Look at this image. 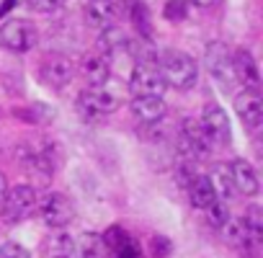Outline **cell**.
I'll return each instance as SVG.
<instances>
[{"label": "cell", "instance_id": "obj_1", "mask_svg": "<svg viewBox=\"0 0 263 258\" xmlns=\"http://www.w3.org/2000/svg\"><path fill=\"white\" fill-rule=\"evenodd\" d=\"M160 75L165 80V85L173 88H191L199 80V65L194 57L183 54V52H165L160 60Z\"/></svg>", "mask_w": 263, "mask_h": 258}, {"label": "cell", "instance_id": "obj_2", "mask_svg": "<svg viewBox=\"0 0 263 258\" xmlns=\"http://www.w3.org/2000/svg\"><path fill=\"white\" fill-rule=\"evenodd\" d=\"M36 204H39V196H36L34 186H16L3 196V201H0V217L8 225H18L29 214L36 212Z\"/></svg>", "mask_w": 263, "mask_h": 258}, {"label": "cell", "instance_id": "obj_3", "mask_svg": "<svg viewBox=\"0 0 263 258\" xmlns=\"http://www.w3.org/2000/svg\"><path fill=\"white\" fill-rule=\"evenodd\" d=\"M39 42V29L29 19H8L0 26V44L8 52H31Z\"/></svg>", "mask_w": 263, "mask_h": 258}, {"label": "cell", "instance_id": "obj_4", "mask_svg": "<svg viewBox=\"0 0 263 258\" xmlns=\"http://www.w3.org/2000/svg\"><path fill=\"white\" fill-rule=\"evenodd\" d=\"M36 214H39V219L47 225V227H52V230H62V227H67L72 219H75V204L65 196V194H47L44 199H39V204H36Z\"/></svg>", "mask_w": 263, "mask_h": 258}, {"label": "cell", "instance_id": "obj_5", "mask_svg": "<svg viewBox=\"0 0 263 258\" xmlns=\"http://www.w3.org/2000/svg\"><path fill=\"white\" fill-rule=\"evenodd\" d=\"M119 106H121V98H119L114 90H108L106 85H103V88H88V90H83L80 98H78V103H75L78 114L85 116V119H96V116H103V114H114Z\"/></svg>", "mask_w": 263, "mask_h": 258}, {"label": "cell", "instance_id": "obj_6", "mask_svg": "<svg viewBox=\"0 0 263 258\" xmlns=\"http://www.w3.org/2000/svg\"><path fill=\"white\" fill-rule=\"evenodd\" d=\"M204 65L209 70V75L222 85V88H230L235 83V75H232V54L227 49V44L222 42H209L206 44V52H204Z\"/></svg>", "mask_w": 263, "mask_h": 258}, {"label": "cell", "instance_id": "obj_7", "mask_svg": "<svg viewBox=\"0 0 263 258\" xmlns=\"http://www.w3.org/2000/svg\"><path fill=\"white\" fill-rule=\"evenodd\" d=\"M199 124H201V129H204V135H206V140H209V142L227 145V142L232 140V126H230V119H227L224 108H222V106H217V103H209V106L204 108V114H201Z\"/></svg>", "mask_w": 263, "mask_h": 258}, {"label": "cell", "instance_id": "obj_8", "mask_svg": "<svg viewBox=\"0 0 263 258\" xmlns=\"http://www.w3.org/2000/svg\"><path fill=\"white\" fill-rule=\"evenodd\" d=\"M165 80L160 75L158 67H142V65H135L132 70V78H129V90L135 96H153V98H163L165 93Z\"/></svg>", "mask_w": 263, "mask_h": 258}, {"label": "cell", "instance_id": "obj_9", "mask_svg": "<svg viewBox=\"0 0 263 258\" xmlns=\"http://www.w3.org/2000/svg\"><path fill=\"white\" fill-rule=\"evenodd\" d=\"M235 111L245 126L258 129L263 124V98H260L258 88H242L235 96Z\"/></svg>", "mask_w": 263, "mask_h": 258}, {"label": "cell", "instance_id": "obj_10", "mask_svg": "<svg viewBox=\"0 0 263 258\" xmlns=\"http://www.w3.org/2000/svg\"><path fill=\"white\" fill-rule=\"evenodd\" d=\"M232 75H235V80L242 83V88H258V83H260L258 62L248 49H237L232 54Z\"/></svg>", "mask_w": 263, "mask_h": 258}, {"label": "cell", "instance_id": "obj_11", "mask_svg": "<svg viewBox=\"0 0 263 258\" xmlns=\"http://www.w3.org/2000/svg\"><path fill=\"white\" fill-rule=\"evenodd\" d=\"M75 75V65L67 57H49L42 65V80L49 88H65Z\"/></svg>", "mask_w": 263, "mask_h": 258}, {"label": "cell", "instance_id": "obj_12", "mask_svg": "<svg viewBox=\"0 0 263 258\" xmlns=\"http://www.w3.org/2000/svg\"><path fill=\"white\" fill-rule=\"evenodd\" d=\"M129 108L137 116V121H142V124H158L165 116V101L153 98V96H135Z\"/></svg>", "mask_w": 263, "mask_h": 258}, {"label": "cell", "instance_id": "obj_13", "mask_svg": "<svg viewBox=\"0 0 263 258\" xmlns=\"http://www.w3.org/2000/svg\"><path fill=\"white\" fill-rule=\"evenodd\" d=\"M230 173H232V183H235V191L242 194V196H255L260 191V183H258V176L253 171V165L248 160H235L230 165Z\"/></svg>", "mask_w": 263, "mask_h": 258}, {"label": "cell", "instance_id": "obj_14", "mask_svg": "<svg viewBox=\"0 0 263 258\" xmlns=\"http://www.w3.org/2000/svg\"><path fill=\"white\" fill-rule=\"evenodd\" d=\"M83 75L88 80L90 88H103L108 83V75H111V65L103 54H88L83 60Z\"/></svg>", "mask_w": 263, "mask_h": 258}, {"label": "cell", "instance_id": "obj_15", "mask_svg": "<svg viewBox=\"0 0 263 258\" xmlns=\"http://www.w3.org/2000/svg\"><path fill=\"white\" fill-rule=\"evenodd\" d=\"M98 47L103 52V57H114V54H129V36L119 29V26H108L101 31L98 36Z\"/></svg>", "mask_w": 263, "mask_h": 258}, {"label": "cell", "instance_id": "obj_16", "mask_svg": "<svg viewBox=\"0 0 263 258\" xmlns=\"http://www.w3.org/2000/svg\"><path fill=\"white\" fill-rule=\"evenodd\" d=\"M206 178H209V183H212L217 199H232V196H237L235 183H232V173H230V165H227V163L212 165V173H209Z\"/></svg>", "mask_w": 263, "mask_h": 258}, {"label": "cell", "instance_id": "obj_17", "mask_svg": "<svg viewBox=\"0 0 263 258\" xmlns=\"http://www.w3.org/2000/svg\"><path fill=\"white\" fill-rule=\"evenodd\" d=\"M222 235H224V240H227L232 248H240V250H245V253L255 250L253 243H250V237H248V227H245V219H242V217H230L227 225L222 227Z\"/></svg>", "mask_w": 263, "mask_h": 258}, {"label": "cell", "instance_id": "obj_18", "mask_svg": "<svg viewBox=\"0 0 263 258\" xmlns=\"http://www.w3.org/2000/svg\"><path fill=\"white\" fill-rule=\"evenodd\" d=\"M114 19H116V8H114L111 0H93L85 8V21L90 26L108 29V26H114Z\"/></svg>", "mask_w": 263, "mask_h": 258}, {"label": "cell", "instance_id": "obj_19", "mask_svg": "<svg viewBox=\"0 0 263 258\" xmlns=\"http://www.w3.org/2000/svg\"><path fill=\"white\" fill-rule=\"evenodd\" d=\"M75 253L80 258H108V248L98 232H83L75 243Z\"/></svg>", "mask_w": 263, "mask_h": 258}, {"label": "cell", "instance_id": "obj_20", "mask_svg": "<svg viewBox=\"0 0 263 258\" xmlns=\"http://www.w3.org/2000/svg\"><path fill=\"white\" fill-rule=\"evenodd\" d=\"M189 199H191V204L196 207V209H206L214 199H217V194H214V189H212V183H209V178L206 176H196L191 183H189Z\"/></svg>", "mask_w": 263, "mask_h": 258}, {"label": "cell", "instance_id": "obj_21", "mask_svg": "<svg viewBox=\"0 0 263 258\" xmlns=\"http://www.w3.org/2000/svg\"><path fill=\"white\" fill-rule=\"evenodd\" d=\"M47 255L49 258H78L75 253V237L67 235V232H54L49 240H47Z\"/></svg>", "mask_w": 263, "mask_h": 258}, {"label": "cell", "instance_id": "obj_22", "mask_svg": "<svg viewBox=\"0 0 263 258\" xmlns=\"http://www.w3.org/2000/svg\"><path fill=\"white\" fill-rule=\"evenodd\" d=\"M242 219H245V227H248V237H250L253 248L258 250L260 243H263V212H260V207L253 204Z\"/></svg>", "mask_w": 263, "mask_h": 258}, {"label": "cell", "instance_id": "obj_23", "mask_svg": "<svg viewBox=\"0 0 263 258\" xmlns=\"http://www.w3.org/2000/svg\"><path fill=\"white\" fill-rule=\"evenodd\" d=\"M132 21H135V29L140 31V39H153L150 11H147L145 3H135V6H132Z\"/></svg>", "mask_w": 263, "mask_h": 258}, {"label": "cell", "instance_id": "obj_24", "mask_svg": "<svg viewBox=\"0 0 263 258\" xmlns=\"http://www.w3.org/2000/svg\"><path fill=\"white\" fill-rule=\"evenodd\" d=\"M18 116L26 119V121H31V124H49L54 119V108L47 106V103H34V106L18 111Z\"/></svg>", "mask_w": 263, "mask_h": 258}, {"label": "cell", "instance_id": "obj_25", "mask_svg": "<svg viewBox=\"0 0 263 258\" xmlns=\"http://www.w3.org/2000/svg\"><path fill=\"white\" fill-rule=\"evenodd\" d=\"M206 214H209V225L217 227V230H222V227L227 225V219H230V209H227V204H224L222 199H214V201L206 207Z\"/></svg>", "mask_w": 263, "mask_h": 258}, {"label": "cell", "instance_id": "obj_26", "mask_svg": "<svg viewBox=\"0 0 263 258\" xmlns=\"http://www.w3.org/2000/svg\"><path fill=\"white\" fill-rule=\"evenodd\" d=\"M101 237H103L106 248H108V250H114V253H116V250H121L126 243H132V237L126 235V230H124V227H116V225H114V227H108Z\"/></svg>", "mask_w": 263, "mask_h": 258}, {"label": "cell", "instance_id": "obj_27", "mask_svg": "<svg viewBox=\"0 0 263 258\" xmlns=\"http://www.w3.org/2000/svg\"><path fill=\"white\" fill-rule=\"evenodd\" d=\"M163 16H165L168 21H173V24L183 21V19H186V3H183V0H168Z\"/></svg>", "mask_w": 263, "mask_h": 258}, {"label": "cell", "instance_id": "obj_28", "mask_svg": "<svg viewBox=\"0 0 263 258\" xmlns=\"http://www.w3.org/2000/svg\"><path fill=\"white\" fill-rule=\"evenodd\" d=\"M150 248H153V255L155 258H168L171 255V240L163 237V235H155L150 240Z\"/></svg>", "mask_w": 263, "mask_h": 258}, {"label": "cell", "instance_id": "obj_29", "mask_svg": "<svg viewBox=\"0 0 263 258\" xmlns=\"http://www.w3.org/2000/svg\"><path fill=\"white\" fill-rule=\"evenodd\" d=\"M0 258H31L29 250L18 243H6L3 248H0Z\"/></svg>", "mask_w": 263, "mask_h": 258}, {"label": "cell", "instance_id": "obj_30", "mask_svg": "<svg viewBox=\"0 0 263 258\" xmlns=\"http://www.w3.org/2000/svg\"><path fill=\"white\" fill-rule=\"evenodd\" d=\"M26 3H29V8H34L39 13H49V11H57L65 0H26Z\"/></svg>", "mask_w": 263, "mask_h": 258}, {"label": "cell", "instance_id": "obj_31", "mask_svg": "<svg viewBox=\"0 0 263 258\" xmlns=\"http://www.w3.org/2000/svg\"><path fill=\"white\" fill-rule=\"evenodd\" d=\"M116 258H145L142 255V250H140V245L132 240V243H126L121 250H116Z\"/></svg>", "mask_w": 263, "mask_h": 258}, {"label": "cell", "instance_id": "obj_32", "mask_svg": "<svg viewBox=\"0 0 263 258\" xmlns=\"http://www.w3.org/2000/svg\"><path fill=\"white\" fill-rule=\"evenodd\" d=\"M6 194H8V181H6V173L0 171V201H3Z\"/></svg>", "mask_w": 263, "mask_h": 258}, {"label": "cell", "instance_id": "obj_33", "mask_svg": "<svg viewBox=\"0 0 263 258\" xmlns=\"http://www.w3.org/2000/svg\"><path fill=\"white\" fill-rule=\"evenodd\" d=\"M217 3H219V0H194V6H199V8H212Z\"/></svg>", "mask_w": 263, "mask_h": 258}, {"label": "cell", "instance_id": "obj_34", "mask_svg": "<svg viewBox=\"0 0 263 258\" xmlns=\"http://www.w3.org/2000/svg\"><path fill=\"white\" fill-rule=\"evenodd\" d=\"M13 6H16V0H3V6H0V16H6Z\"/></svg>", "mask_w": 263, "mask_h": 258}]
</instances>
